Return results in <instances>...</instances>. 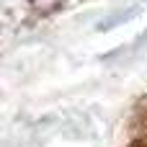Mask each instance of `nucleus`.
<instances>
[{"label": "nucleus", "instance_id": "1", "mask_svg": "<svg viewBox=\"0 0 147 147\" xmlns=\"http://www.w3.org/2000/svg\"><path fill=\"white\" fill-rule=\"evenodd\" d=\"M31 5H34V10H39V13H52V10H57L65 0H28Z\"/></svg>", "mask_w": 147, "mask_h": 147}]
</instances>
